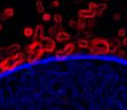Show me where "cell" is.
I'll use <instances>...</instances> for the list:
<instances>
[{
  "instance_id": "obj_6",
  "label": "cell",
  "mask_w": 127,
  "mask_h": 110,
  "mask_svg": "<svg viewBox=\"0 0 127 110\" xmlns=\"http://www.w3.org/2000/svg\"><path fill=\"white\" fill-rule=\"evenodd\" d=\"M50 19H51V15L50 14H43V20L48 21V20H50Z\"/></svg>"
},
{
  "instance_id": "obj_3",
  "label": "cell",
  "mask_w": 127,
  "mask_h": 110,
  "mask_svg": "<svg viewBox=\"0 0 127 110\" xmlns=\"http://www.w3.org/2000/svg\"><path fill=\"white\" fill-rule=\"evenodd\" d=\"M13 14H14L13 9H5L4 13H3V15H6L7 17H9V16H13Z\"/></svg>"
},
{
  "instance_id": "obj_8",
  "label": "cell",
  "mask_w": 127,
  "mask_h": 110,
  "mask_svg": "<svg viewBox=\"0 0 127 110\" xmlns=\"http://www.w3.org/2000/svg\"><path fill=\"white\" fill-rule=\"evenodd\" d=\"M54 18H55V20H56V21H61V16H59L58 14H55L54 15Z\"/></svg>"
},
{
  "instance_id": "obj_12",
  "label": "cell",
  "mask_w": 127,
  "mask_h": 110,
  "mask_svg": "<svg viewBox=\"0 0 127 110\" xmlns=\"http://www.w3.org/2000/svg\"><path fill=\"white\" fill-rule=\"evenodd\" d=\"M0 29H1V25H0Z\"/></svg>"
},
{
  "instance_id": "obj_4",
  "label": "cell",
  "mask_w": 127,
  "mask_h": 110,
  "mask_svg": "<svg viewBox=\"0 0 127 110\" xmlns=\"http://www.w3.org/2000/svg\"><path fill=\"white\" fill-rule=\"evenodd\" d=\"M107 9V4L106 3H101V4L97 5V10H101V11H104Z\"/></svg>"
},
{
  "instance_id": "obj_7",
  "label": "cell",
  "mask_w": 127,
  "mask_h": 110,
  "mask_svg": "<svg viewBox=\"0 0 127 110\" xmlns=\"http://www.w3.org/2000/svg\"><path fill=\"white\" fill-rule=\"evenodd\" d=\"M120 18H121V15H120V14H118V13H117V14H114V15H113V19H114V20H119Z\"/></svg>"
},
{
  "instance_id": "obj_9",
  "label": "cell",
  "mask_w": 127,
  "mask_h": 110,
  "mask_svg": "<svg viewBox=\"0 0 127 110\" xmlns=\"http://www.w3.org/2000/svg\"><path fill=\"white\" fill-rule=\"evenodd\" d=\"M58 4H59V2H58V1H54L52 5H53V6H56V5H58Z\"/></svg>"
},
{
  "instance_id": "obj_11",
  "label": "cell",
  "mask_w": 127,
  "mask_h": 110,
  "mask_svg": "<svg viewBox=\"0 0 127 110\" xmlns=\"http://www.w3.org/2000/svg\"><path fill=\"white\" fill-rule=\"evenodd\" d=\"M103 1H108V0H103Z\"/></svg>"
},
{
  "instance_id": "obj_1",
  "label": "cell",
  "mask_w": 127,
  "mask_h": 110,
  "mask_svg": "<svg viewBox=\"0 0 127 110\" xmlns=\"http://www.w3.org/2000/svg\"><path fill=\"white\" fill-rule=\"evenodd\" d=\"M79 15L81 16H83V17H90V16H93L94 15V13L93 12H91L90 10H82L81 12H79Z\"/></svg>"
},
{
  "instance_id": "obj_2",
  "label": "cell",
  "mask_w": 127,
  "mask_h": 110,
  "mask_svg": "<svg viewBox=\"0 0 127 110\" xmlns=\"http://www.w3.org/2000/svg\"><path fill=\"white\" fill-rule=\"evenodd\" d=\"M36 6H37V11H38V13H43V6L41 4V1H37L36 2Z\"/></svg>"
},
{
  "instance_id": "obj_5",
  "label": "cell",
  "mask_w": 127,
  "mask_h": 110,
  "mask_svg": "<svg viewBox=\"0 0 127 110\" xmlns=\"http://www.w3.org/2000/svg\"><path fill=\"white\" fill-rule=\"evenodd\" d=\"M118 34H119V36H125V35H126V31L124 30V29H120V30H119L118 31Z\"/></svg>"
},
{
  "instance_id": "obj_10",
  "label": "cell",
  "mask_w": 127,
  "mask_h": 110,
  "mask_svg": "<svg viewBox=\"0 0 127 110\" xmlns=\"http://www.w3.org/2000/svg\"><path fill=\"white\" fill-rule=\"evenodd\" d=\"M123 42H124V45H127V37L124 39V40H123Z\"/></svg>"
}]
</instances>
